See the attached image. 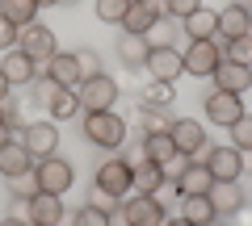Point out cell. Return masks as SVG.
<instances>
[{
    "mask_svg": "<svg viewBox=\"0 0 252 226\" xmlns=\"http://www.w3.org/2000/svg\"><path fill=\"white\" fill-rule=\"evenodd\" d=\"M126 130H130L126 118L114 113V109H105V113H84V138L93 147H101V151H122Z\"/></svg>",
    "mask_w": 252,
    "mask_h": 226,
    "instance_id": "1",
    "label": "cell"
},
{
    "mask_svg": "<svg viewBox=\"0 0 252 226\" xmlns=\"http://www.w3.org/2000/svg\"><path fill=\"white\" fill-rule=\"evenodd\" d=\"M118 97H122V88H118V80L105 75V72L84 75V80L76 84V100H80L84 113H105V109L118 105Z\"/></svg>",
    "mask_w": 252,
    "mask_h": 226,
    "instance_id": "2",
    "label": "cell"
},
{
    "mask_svg": "<svg viewBox=\"0 0 252 226\" xmlns=\"http://www.w3.org/2000/svg\"><path fill=\"white\" fill-rule=\"evenodd\" d=\"M118 218L126 226H164L168 218V205L160 197H147V193H126L122 205H118Z\"/></svg>",
    "mask_w": 252,
    "mask_h": 226,
    "instance_id": "3",
    "label": "cell"
},
{
    "mask_svg": "<svg viewBox=\"0 0 252 226\" xmlns=\"http://www.w3.org/2000/svg\"><path fill=\"white\" fill-rule=\"evenodd\" d=\"M185 59V75H198V80H210L215 67L223 63V38H202V42H189L181 50Z\"/></svg>",
    "mask_w": 252,
    "mask_h": 226,
    "instance_id": "4",
    "label": "cell"
},
{
    "mask_svg": "<svg viewBox=\"0 0 252 226\" xmlns=\"http://www.w3.org/2000/svg\"><path fill=\"white\" fill-rule=\"evenodd\" d=\"M168 138H172V147H177V155H185V159H202L206 147H210L206 126H202L198 118H172Z\"/></svg>",
    "mask_w": 252,
    "mask_h": 226,
    "instance_id": "5",
    "label": "cell"
},
{
    "mask_svg": "<svg viewBox=\"0 0 252 226\" xmlns=\"http://www.w3.org/2000/svg\"><path fill=\"white\" fill-rule=\"evenodd\" d=\"M34 180L42 193H55V197H63V193L76 184V168L63 155H51V159H38L34 163Z\"/></svg>",
    "mask_w": 252,
    "mask_h": 226,
    "instance_id": "6",
    "label": "cell"
},
{
    "mask_svg": "<svg viewBox=\"0 0 252 226\" xmlns=\"http://www.w3.org/2000/svg\"><path fill=\"white\" fill-rule=\"evenodd\" d=\"M202 113H206V122L210 126H235V122L244 118V113H248V109H244V97H235V92H206V97H202Z\"/></svg>",
    "mask_w": 252,
    "mask_h": 226,
    "instance_id": "7",
    "label": "cell"
},
{
    "mask_svg": "<svg viewBox=\"0 0 252 226\" xmlns=\"http://www.w3.org/2000/svg\"><path fill=\"white\" fill-rule=\"evenodd\" d=\"M93 184H97L101 193H109V197L122 201L126 193H130V163H126L122 155L101 159V163H97V176H93Z\"/></svg>",
    "mask_w": 252,
    "mask_h": 226,
    "instance_id": "8",
    "label": "cell"
},
{
    "mask_svg": "<svg viewBox=\"0 0 252 226\" xmlns=\"http://www.w3.org/2000/svg\"><path fill=\"white\" fill-rule=\"evenodd\" d=\"M17 50H26L30 59H34L38 67H42L46 59H51V54L59 50V38H55V29H51V25L34 21V25H26V29L17 34Z\"/></svg>",
    "mask_w": 252,
    "mask_h": 226,
    "instance_id": "9",
    "label": "cell"
},
{
    "mask_svg": "<svg viewBox=\"0 0 252 226\" xmlns=\"http://www.w3.org/2000/svg\"><path fill=\"white\" fill-rule=\"evenodd\" d=\"M210 184H215V176H210L206 163L202 159H185V168L168 180V189L177 193V197H202V193H210Z\"/></svg>",
    "mask_w": 252,
    "mask_h": 226,
    "instance_id": "10",
    "label": "cell"
},
{
    "mask_svg": "<svg viewBox=\"0 0 252 226\" xmlns=\"http://www.w3.org/2000/svg\"><path fill=\"white\" fill-rule=\"evenodd\" d=\"M143 72L152 75V80L172 84V80H181V75H185V59H181V50H177V46H152V50H147Z\"/></svg>",
    "mask_w": 252,
    "mask_h": 226,
    "instance_id": "11",
    "label": "cell"
},
{
    "mask_svg": "<svg viewBox=\"0 0 252 226\" xmlns=\"http://www.w3.org/2000/svg\"><path fill=\"white\" fill-rule=\"evenodd\" d=\"M206 197H210V205H215V218H227V222L248 205V193H244L240 180H215Z\"/></svg>",
    "mask_w": 252,
    "mask_h": 226,
    "instance_id": "12",
    "label": "cell"
},
{
    "mask_svg": "<svg viewBox=\"0 0 252 226\" xmlns=\"http://www.w3.org/2000/svg\"><path fill=\"white\" fill-rule=\"evenodd\" d=\"M21 143L30 147L34 163L59 155V122H34V126H26V130H21Z\"/></svg>",
    "mask_w": 252,
    "mask_h": 226,
    "instance_id": "13",
    "label": "cell"
},
{
    "mask_svg": "<svg viewBox=\"0 0 252 226\" xmlns=\"http://www.w3.org/2000/svg\"><path fill=\"white\" fill-rule=\"evenodd\" d=\"M0 75H4L13 88H26V84L34 88V80H42L38 63L30 59L26 50H17V46H13V50H4V59H0Z\"/></svg>",
    "mask_w": 252,
    "mask_h": 226,
    "instance_id": "14",
    "label": "cell"
},
{
    "mask_svg": "<svg viewBox=\"0 0 252 226\" xmlns=\"http://www.w3.org/2000/svg\"><path fill=\"white\" fill-rule=\"evenodd\" d=\"M42 67H46V80L59 84V88H76L84 80V67H80V54L76 50H55Z\"/></svg>",
    "mask_w": 252,
    "mask_h": 226,
    "instance_id": "15",
    "label": "cell"
},
{
    "mask_svg": "<svg viewBox=\"0 0 252 226\" xmlns=\"http://www.w3.org/2000/svg\"><path fill=\"white\" fill-rule=\"evenodd\" d=\"M202 163L210 168L215 180H240L244 176V151H235V147H206Z\"/></svg>",
    "mask_w": 252,
    "mask_h": 226,
    "instance_id": "16",
    "label": "cell"
},
{
    "mask_svg": "<svg viewBox=\"0 0 252 226\" xmlns=\"http://www.w3.org/2000/svg\"><path fill=\"white\" fill-rule=\"evenodd\" d=\"M164 189H168V176H164V168L139 155V159L130 163V193H147V197H160Z\"/></svg>",
    "mask_w": 252,
    "mask_h": 226,
    "instance_id": "17",
    "label": "cell"
},
{
    "mask_svg": "<svg viewBox=\"0 0 252 226\" xmlns=\"http://www.w3.org/2000/svg\"><path fill=\"white\" fill-rule=\"evenodd\" d=\"M63 218H67L63 197H55V193H34L30 197V226H63Z\"/></svg>",
    "mask_w": 252,
    "mask_h": 226,
    "instance_id": "18",
    "label": "cell"
},
{
    "mask_svg": "<svg viewBox=\"0 0 252 226\" xmlns=\"http://www.w3.org/2000/svg\"><path fill=\"white\" fill-rule=\"evenodd\" d=\"M21 172H34V155H30V147L21 143L17 134H13L9 143L0 147V180H9V176H21Z\"/></svg>",
    "mask_w": 252,
    "mask_h": 226,
    "instance_id": "19",
    "label": "cell"
},
{
    "mask_svg": "<svg viewBox=\"0 0 252 226\" xmlns=\"http://www.w3.org/2000/svg\"><path fill=\"white\" fill-rule=\"evenodd\" d=\"M244 34H252V9L227 0V9H219V38L231 42V38H244Z\"/></svg>",
    "mask_w": 252,
    "mask_h": 226,
    "instance_id": "20",
    "label": "cell"
},
{
    "mask_svg": "<svg viewBox=\"0 0 252 226\" xmlns=\"http://www.w3.org/2000/svg\"><path fill=\"white\" fill-rule=\"evenodd\" d=\"M210 80H215L219 92H235V97H244V92L252 88V67H240V63H231V59H223Z\"/></svg>",
    "mask_w": 252,
    "mask_h": 226,
    "instance_id": "21",
    "label": "cell"
},
{
    "mask_svg": "<svg viewBox=\"0 0 252 226\" xmlns=\"http://www.w3.org/2000/svg\"><path fill=\"white\" fill-rule=\"evenodd\" d=\"M147 38H139V34H118V42H114V54H118V63L126 67V72H139V67L147 63Z\"/></svg>",
    "mask_w": 252,
    "mask_h": 226,
    "instance_id": "22",
    "label": "cell"
},
{
    "mask_svg": "<svg viewBox=\"0 0 252 226\" xmlns=\"http://www.w3.org/2000/svg\"><path fill=\"white\" fill-rule=\"evenodd\" d=\"M181 29H185L189 42H202V38H219V13L202 4L198 13H189V17L181 21Z\"/></svg>",
    "mask_w": 252,
    "mask_h": 226,
    "instance_id": "23",
    "label": "cell"
},
{
    "mask_svg": "<svg viewBox=\"0 0 252 226\" xmlns=\"http://www.w3.org/2000/svg\"><path fill=\"white\" fill-rule=\"evenodd\" d=\"M139 105H143V109H172V105H177V84L147 80L143 88H139Z\"/></svg>",
    "mask_w": 252,
    "mask_h": 226,
    "instance_id": "24",
    "label": "cell"
},
{
    "mask_svg": "<svg viewBox=\"0 0 252 226\" xmlns=\"http://www.w3.org/2000/svg\"><path fill=\"white\" fill-rule=\"evenodd\" d=\"M156 21H160V17H156L147 4L130 0V9H126V17H122V34H139V38H147V29H152Z\"/></svg>",
    "mask_w": 252,
    "mask_h": 226,
    "instance_id": "25",
    "label": "cell"
},
{
    "mask_svg": "<svg viewBox=\"0 0 252 226\" xmlns=\"http://www.w3.org/2000/svg\"><path fill=\"white\" fill-rule=\"evenodd\" d=\"M46 113H51V122H72L76 113H84L80 100H76V88H59L51 97V105H46Z\"/></svg>",
    "mask_w": 252,
    "mask_h": 226,
    "instance_id": "26",
    "label": "cell"
},
{
    "mask_svg": "<svg viewBox=\"0 0 252 226\" xmlns=\"http://www.w3.org/2000/svg\"><path fill=\"white\" fill-rule=\"evenodd\" d=\"M0 17H9L17 29H26L38 21V4L34 0H0Z\"/></svg>",
    "mask_w": 252,
    "mask_h": 226,
    "instance_id": "27",
    "label": "cell"
},
{
    "mask_svg": "<svg viewBox=\"0 0 252 226\" xmlns=\"http://www.w3.org/2000/svg\"><path fill=\"white\" fill-rule=\"evenodd\" d=\"M172 155H177V147H172V138H168V130H160V134H143V159H152V163H168Z\"/></svg>",
    "mask_w": 252,
    "mask_h": 226,
    "instance_id": "28",
    "label": "cell"
},
{
    "mask_svg": "<svg viewBox=\"0 0 252 226\" xmlns=\"http://www.w3.org/2000/svg\"><path fill=\"white\" fill-rule=\"evenodd\" d=\"M177 218H185V222L202 226V222H210V218H215V205H210V197H206V193H202V197H181Z\"/></svg>",
    "mask_w": 252,
    "mask_h": 226,
    "instance_id": "29",
    "label": "cell"
},
{
    "mask_svg": "<svg viewBox=\"0 0 252 226\" xmlns=\"http://www.w3.org/2000/svg\"><path fill=\"white\" fill-rule=\"evenodd\" d=\"M223 59H231V63H240V67H252V34L223 42Z\"/></svg>",
    "mask_w": 252,
    "mask_h": 226,
    "instance_id": "30",
    "label": "cell"
},
{
    "mask_svg": "<svg viewBox=\"0 0 252 226\" xmlns=\"http://www.w3.org/2000/svg\"><path fill=\"white\" fill-rule=\"evenodd\" d=\"M126 9H130V0H97V4H93L97 21H105V25H122Z\"/></svg>",
    "mask_w": 252,
    "mask_h": 226,
    "instance_id": "31",
    "label": "cell"
},
{
    "mask_svg": "<svg viewBox=\"0 0 252 226\" xmlns=\"http://www.w3.org/2000/svg\"><path fill=\"white\" fill-rule=\"evenodd\" d=\"M177 34H181L177 21H172V17H160L152 29H147V46H172V42H177Z\"/></svg>",
    "mask_w": 252,
    "mask_h": 226,
    "instance_id": "32",
    "label": "cell"
},
{
    "mask_svg": "<svg viewBox=\"0 0 252 226\" xmlns=\"http://www.w3.org/2000/svg\"><path fill=\"white\" fill-rule=\"evenodd\" d=\"M72 226H114V218H109L105 209H97V205H89V201H84V205L72 214Z\"/></svg>",
    "mask_w": 252,
    "mask_h": 226,
    "instance_id": "33",
    "label": "cell"
},
{
    "mask_svg": "<svg viewBox=\"0 0 252 226\" xmlns=\"http://www.w3.org/2000/svg\"><path fill=\"white\" fill-rule=\"evenodd\" d=\"M172 118H168V109H143L139 113V130L143 134H160V130H168Z\"/></svg>",
    "mask_w": 252,
    "mask_h": 226,
    "instance_id": "34",
    "label": "cell"
},
{
    "mask_svg": "<svg viewBox=\"0 0 252 226\" xmlns=\"http://www.w3.org/2000/svg\"><path fill=\"white\" fill-rule=\"evenodd\" d=\"M231 130V147L235 151H252V113H244L235 126H227Z\"/></svg>",
    "mask_w": 252,
    "mask_h": 226,
    "instance_id": "35",
    "label": "cell"
},
{
    "mask_svg": "<svg viewBox=\"0 0 252 226\" xmlns=\"http://www.w3.org/2000/svg\"><path fill=\"white\" fill-rule=\"evenodd\" d=\"M4 184H9V193H13V197H34V193H42V189H38V180H34V172H21V176H9V180H4Z\"/></svg>",
    "mask_w": 252,
    "mask_h": 226,
    "instance_id": "36",
    "label": "cell"
},
{
    "mask_svg": "<svg viewBox=\"0 0 252 226\" xmlns=\"http://www.w3.org/2000/svg\"><path fill=\"white\" fill-rule=\"evenodd\" d=\"M89 205H97V209H105V214L114 218V214H118V205H122V201H118V197H109V193H101L97 184H93V189H89Z\"/></svg>",
    "mask_w": 252,
    "mask_h": 226,
    "instance_id": "37",
    "label": "cell"
},
{
    "mask_svg": "<svg viewBox=\"0 0 252 226\" xmlns=\"http://www.w3.org/2000/svg\"><path fill=\"white\" fill-rule=\"evenodd\" d=\"M202 9V0H168V17L172 21H185L189 13H198Z\"/></svg>",
    "mask_w": 252,
    "mask_h": 226,
    "instance_id": "38",
    "label": "cell"
},
{
    "mask_svg": "<svg viewBox=\"0 0 252 226\" xmlns=\"http://www.w3.org/2000/svg\"><path fill=\"white\" fill-rule=\"evenodd\" d=\"M59 92V84H51L42 75V80H34V105H51V97Z\"/></svg>",
    "mask_w": 252,
    "mask_h": 226,
    "instance_id": "39",
    "label": "cell"
},
{
    "mask_svg": "<svg viewBox=\"0 0 252 226\" xmlns=\"http://www.w3.org/2000/svg\"><path fill=\"white\" fill-rule=\"evenodd\" d=\"M17 34L21 29L13 25L9 17H0V50H13V46H17Z\"/></svg>",
    "mask_w": 252,
    "mask_h": 226,
    "instance_id": "40",
    "label": "cell"
},
{
    "mask_svg": "<svg viewBox=\"0 0 252 226\" xmlns=\"http://www.w3.org/2000/svg\"><path fill=\"white\" fill-rule=\"evenodd\" d=\"M80 54V67H84V75H97V72H105V67H101V59L93 50H76Z\"/></svg>",
    "mask_w": 252,
    "mask_h": 226,
    "instance_id": "41",
    "label": "cell"
},
{
    "mask_svg": "<svg viewBox=\"0 0 252 226\" xmlns=\"http://www.w3.org/2000/svg\"><path fill=\"white\" fill-rule=\"evenodd\" d=\"M9 218H21V222H30V201H26V197H13V201H9Z\"/></svg>",
    "mask_w": 252,
    "mask_h": 226,
    "instance_id": "42",
    "label": "cell"
},
{
    "mask_svg": "<svg viewBox=\"0 0 252 226\" xmlns=\"http://www.w3.org/2000/svg\"><path fill=\"white\" fill-rule=\"evenodd\" d=\"M139 4H147L156 17H168V0H139Z\"/></svg>",
    "mask_w": 252,
    "mask_h": 226,
    "instance_id": "43",
    "label": "cell"
},
{
    "mask_svg": "<svg viewBox=\"0 0 252 226\" xmlns=\"http://www.w3.org/2000/svg\"><path fill=\"white\" fill-rule=\"evenodd\" d=\"M9 92H13V84L4 80V75H0V105H4V100H9Z\"/></svg>",
    "mask_w": 252,
    "mask_h": 226,
    "instance_id": "44",
    "label": "cell"
},
{
    "mask_svg": "<svg viewBox=\"0 0 252 226\" xmlns=\"http://www.w3.org/2000/svg\"><path fill=\"white\" fill-rule=\"evenodd\" d=\"M9 138H13V130H9V126H4V122H0V147L9 143Z\"/></svg>",
    "mask_w": 252,
    "mask_h": 226,
    "instance_id": "45",
    "label": "cell"
},
{
    "mask_svg": "<svg viewBox=\"0 0 252 226\" xmlns=\"http://www.w3.org/2000/svg\"><path fill=\"white\" fill-rule=\"evenodd\" d=\"M244 176H252V151H244Z\"/></svg>",
    "mask_w": 252,
    "mask_h": 226,
    "instance_id": "46",
    "label": "cell"
},
{
    "mask_svg": "<svg viewBox=\"0 0 252 226\" xmlns=\"http://www.w3.org/2000/svg\"><path fill=\"white\" fill-rule=\"evenodd\" d=\"M0 226H30V222H21V218H0Z\"/></svg>",
    "mask_w": 252,
    "mask_h": 226,
    "instance_id": "47",
    "label": "cell"
},
{
    "mask_svg": "<svg viewBox=\"0 0 252 226\" xmlns=\"http://www.w3.org/2000/svg\"><path fill=\"white\" fill-rule=\"evenodd\" d=\"M164 226H193V222H185V218H164Z\"/></svg>",
    "mask_w": 252,
    "mask_h": 226,
    "instance_id": "48",
    "label": "cell"
},
{
    "mask_svg": "<svg viewBox=\"0 0 252 226\" xmlns=\"http://www.w3.org/2000/svg\"><path fill=\"white\" fill-rule=\"evenodd\" d=\"M38 9H55V4H63V0H34Z\"/></svg>",
    "mask_w": 252,
    "mask_h": 226,
    "instance_id": "49",
    "label": "cell"
},
{
    "mask_svg": "<svg viewBox=\"0 0 252 226\" xmlns=\"http://www.w3.org/2000/svg\"><path fill=\"white\" fill-rule=\"evenodd\" d=\"M202 226H227V218H210V222H202Z\"/></svg>",
    "mask_w": 252,
    "mask_h": 226,
    "instance_id": "50",
    "label": "cell"
},
{
    "mask_svg": "<svg viewBox=\"0 0 252 226\" xmlns=\"http://www.w3.org/2000/svg\"><path fill=\"white\" fill-rule=\"evenodd\" d=\"M235 4H252V0H235Z\"/></svg>",
    "mask_w": 252,
    "mask_h": 226,
    "instance_id": "51",
    "label": "cell"
},
{
    "mask_svg": "<svg viewBox=\"0 0 252 226\" xmlns=\"http://www.w3.org/2000/svg\"><path fill=\"white\" fill-rule=\"evenodd\" d=\"M63 4H76V0H63Z\"/></svg>",
    "mask_w": 252,
    "mask_h": 226,
    "instance_id": "52",
    "label": "cell"
}]
</instances>
